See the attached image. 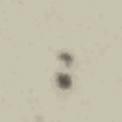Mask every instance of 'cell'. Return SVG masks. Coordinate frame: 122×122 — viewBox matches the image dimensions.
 I'll use <instances>...</instances> for the list:
<instances>
[{"label": "cell", "mask_w": 122, "mask_h": 122, "mask_svg": "<svg viewBox=\"0 0 122 122\" xmlns=\"http://www.w3.org/2000/svg\"><path fill=\"white\" fill-rule=\"evenodd\" d=\"M55 84H57V88H59L61 92H67V90L72 88L74 80H72V76H71L69 72H57V74H55Z\"/></svg>", "instance_id": "6da1fadb"}, {"label": "cell", "mask_w": 122, "mask_h": 122, "mask_svg": "<svg viewBox=\"0 0 122 122\" xmlns=\"http://www.w3.org/2000/svg\"><path fill=\"white\" fill-rule=\"evenodd\" d=\"M57 57H59V61H61L65 67H72V65H74V55H72L71 51H59Z\"/></svg>", "instance_id": "7a4b0ae2"}]
</instances>
